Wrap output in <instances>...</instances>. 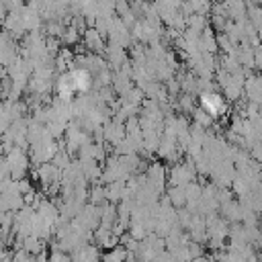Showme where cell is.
Masks as SVG:
<instances>
[{
	"instance_id": "1",
	"label": "cell",
	"mask_w": 262,
	"mask_h": 262,
	"mask_svg": "<svg viewBox=\"0 0 262 262\" xmlns=\"http://www.w3.org/2000/svg\"><path fill=\"white\" fill-rule=\"evenodd\" d=\"M88 82H90L88 80V74L82 72V70H76L68 78H63V86L68 90H86L88 88Z\"/></svg>"
},
{
	"instance_id": "2",
	"label": "cell",
	"mask_w": 262,
	"mask_h": 262,
	"mask_svg": "<svg viewBox=\"0 0 262 262\" xmlns=\"http://www.w3.org/2000/svg\"><path fill=\"white\" fill-rule=\"evenodd\" d=\"M201 102H203V106L207 108V113H211V115H217V113L223 111V100H221L217 94H203Z\"/></svg>"
}]
</instances>
